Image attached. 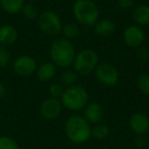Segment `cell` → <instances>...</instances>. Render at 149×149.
I'll list each match as a JSON object with an SVG mask.
<instances>
[{"mask_svg":"<svg viewBox=\"0 0 149 149\" xmlns=\"http://www.w3.org/2000/svg\"><path fill=\"white\" fill-rule=\"evenodd\" d=\"M76 54V48L72 41L63 37L56 38L50 44V61L53 62L57 68H68L70 65H72Z\"/></svg>","mask_w":149,"mask_h":149,"instance_id":"obj_1","label":"cell"},{"mask_svg":"<svg viewBox=\"0 0 149 149\" xmlns=\"http://www.w3.org/2000/svg\"><path fill=\"white\" fill-rule=\"evenodd\" d=\"M91 128L84 116L74 114L64 123V134L72 144H84L91 139Z\"/></svg>","mask_w":149,"mask_h":149,"instance_id":"obj_2","label":"cell"},{"mask_svg":"<svg viewBox=\"0 0 149 149\" xmlns=\"http://www.w3.org/2000/svg\"><path fill=\"white\" fill-rule=\"evenodd\" d=\"M60 101L66 109L70 111H80L84 109L89 102V94L85 87L76 84L64 89Z\"/></svg>","mask_w":149,"mask_h":149,"instance_id":"obj_3","label":"cell"},{"mask_svg":"<svg viewBox=\"0 0 149 149\" xmlns=\"http://www.w3.org/2000/svg\"><path fill=\"white\" fill-rule=\"evenodd\" d=\"M72 15L80 25L93 27L99 19V8L93 0H77L72 5Z\"/></svg>","mask_w":149,"mask_h":149,"instance_id":"obj_4","label":"cell"},{"mask_svg":"<svg viewBox=\"0 0 149 149\" xmlns=\"http://www.w3.org/2000/svg\"><path fill=\"white\" fill-rule=\"evenodd\" d=\"M99 64V57L96 51L92 49H83L74 56L72 68L79 76H88L94 72Z\"/></svg>","mask_w":149,"mask_h":149,"instance_id":"obj_5","label":"cell"},{"mask_svg":"<svg viewBox=\"0 0 149 149\" xmlns=\"http://www.w3.org/2000/svg\"><path fill=\"white\" fill-rule=\"evenodd\" d=\"M40 31L47 36H57L61 33L62 22L59 15L51 10H45L37 19Z\"/></svg>","mask_w":149,"mask_h":149,"instance_id":"obj_6","label":"cell"},{"mask_svg":"<svg viewBox=\"0 0 149 149\" xmlns=\"http://www.w3.org/2000/svg\"><path fill=\"white\" fill-rule=\"evenodd\" d=\"M94 76L98 83L105 87H113L118 83L120 74L118 68L108 62H102L94 70Z\"/></svg>","mask_w":149,"mask_h":149,"instance_id":"obj_7","label":"cell"},{"mask_svg":"<svg viewBox=\"0 0 149 149\" xmlns=\"http://www.w3.org/2000/svg\"><path fill=\"white\" fill-rule=\"evenodd\" d=\"M15 72L21 77L32 76L37 70V62L30 55H19L15 59L13 64Z\"/></svg>","mask_w":149,"mask_h":149,"instance_id":"obj_8","label":"cell"},{"mask_svg":"<svg viewBox=\"0 0 149 149\" xmlns=\"http://www.w3.org/2000/svg\"><path fill=\"white\" fill-rule=\"evenodd\" d=\"M123 39L128 47L138 48L144 43L145 33L142 27L137 25H131L125 29L124 34H123Z\"/></svg>","mask_w":149,"mask_h":149,"instance_id":"obj_9","label":"cell"},{"mask_svg":"<svg viewBox=\"0 0 149 149\" xmlns=\"http://www.w3.org/2000/svg\"><path fill=\"white\" fill-rule=\"evenodd\" d=\"M62 108L63 106H62L60 99L49 97L42 101L41 105H40V114L45 120H53L60 116Z\"/></svg>","mask_w":149,"mask_h":149,"instance_id":"obj_10","label":"cell"},{"mask_svg":"<svg viewBox=\"0 0 149 149\" xmlns=\"http://www.w3.org/2000/svg\"><path fill=\"white\" fill-rule=\"evenodd\" d=\"M129 127L136 136H144L149 132V116L143 112H135L129 120Z\"/></svg>","mask_w":149,"mask_h":149,"instance_id":"obj_11","label":"cell"},{"mask_svg":"<svg viewBox=\"0 0 149 149\" xmlns=\"http://www.w3.org/2000/svg\"><path fill=\"white\" fill-rule=\"evenodd\" d=\"M84 118L91 126L99 124L102 122L104 116V111L102 105L97 101L88 102L84 108Z\"/></svg>","mask_w":149,"mask_h":149,"instance_id":"obj_12","label":"cell"},{"mask_svg":"<svg viewBox=\"0 0 149 149\" xmlns=\"http://www.w3.org/2000/svg\"><path fill=\"white\" fill-rule=\"evenodd\" d=\"M56 72H57V66L52 61H45L37 66L36 74L39 81L47 83L55 78Z\"/></svg>","mask_w":149,"mask_h":149,"instance_id":"obj_13","label":"cell"},{"mask_svg":"<svg viewBox=\"0 0 149 149\" xmlns=\"http://www.w3.org/2000/svg\"><path fill=\"white\" fill-rule=\"evenodd\" d=\"M94 32L100 37H109L116 32V24L108 19H98L93 26Z\"/></svg>","mask_w":149,"mask_h":149,"instance_id":"obj_14","label":"cell"},{"mask_svg":"<svg viewBox=\"0 0 149 149\" xmlns=\"http://www.w3.org/2000/svg\"><path fill=\"white\" fill-rule=\"evenodd\" d=\"M17 39V31L13 26L3 25L0 27V44L9 46L15 43Z\"/></svg>","mask_w":149,"mask_h":149,"instance_id":"obj_15","label":"cell"},{"mask_svg":"<svg viewBox=\"0 0 149 149\" xmlns=\"http://www.w3.org/2000/svg\"><path fill=\"white\" fill-rule=\"evenodd\" d=\"M132 17L137 26H140V27L149 26V5L141 4L135 7L132 13Z\"/></svg>","mask_w":149,"mask_h":149,"instance_id":"obj_16","label":"cell"},{"mask_svg":"<svg viewBox=\"0 0 149 149\" xmlns=\"http://www.w3.org/2000/svg\"><path fill=\"white\" fill-rule=\"evenodd\" d=\"M25 5V0H0V6L10 15L19 13Z\"/></svg>","mask_w":149,"mask_h":149,"instance_id":"obj_17","label":"cell"},{"mask_svg":"<svg viewBox=\"0 0 149 149\" xmlns=\"http://www.w3.org/2000/svg\"><path fill=\"white\" fill-rule=\"evenodd\" d=\"M109 128L108 126H106L105 124H102V123H99V124L93 125L91 128V138L95 139V140L101 141L106 139L108 136H109Z\"/></svg>","mask_w":149,"mask_h":149,"instance_id":"obj_18","label":"cell"},{"mask_svg":"<svg viewBox=\"0 0 149 149\" xmlns=\"http://www.w3.org/2000/svg\"><path fill=\"white\" fill-rule=\"evenodd\" d=\"M79 78V74L74 72V70H70V68H65V70L62 72L60 74V84L65 87H70V86L76 85L77 84V80Z\"/></svg>","mask_w":149,"mask_h":149,"instance_id":"obj_19","label":"cell"},{"mask_svg":"<svg viewBox=\"0 0 149 149\" xmlns=\"http://www.w3.org/2000/svg\"><path fill=\"white\" fill-rule=\"evenodd\" d=\"M61 33L63 35V38L70 41V40L77 38L80 35V28L77 24L68 23L65 25H62Z\"/></svg>","mask_w":149,"mask_h":149,"instance_id":"obj_20","label":"cell"},{"mask_svg":"<svg viewBox=\"0 0 149 149\" xmlns=\"http://www.w3.org/2000/svg\"><path fill=\"white\" fill-rule=\"evenodd\" d=\"M21 13H22V15H24V17H26V19H31V21L37 19L40 15L37 6L32 2L27 3V4L25 3V5H24Z\"/></svg>","mask_w":149,"mask_h":149,"instance_id":"obj_21","label":"cell"},{"mask_svg":"<svg viewBox=\"0 0 149 149\" xmlns=\"http://www.w3.org/2000/svg\"><path fill=\"white\" fill-rule=\"evenodd\" d=\"M137 88L142 94L149 96V74H140L137 79Z\"/></svg>","mask_w":149,"mask_h":149,"instance_id":"obj_22","label":"cell"},{"mask_svg":"<svg viewBox=\"0 0 149 149\" xmlns=\"http://www.w3.org/2000/svg\"><path fill=\"white\" fill-rule=\"evenodd\" d=\"M0 149H21L17 142L8 136L0 137Z\"/></svg>","mask_w":149,"mask_h":149,"instance_id":"obj_23","label":"cell"},{"mask_svg":"<svg viewBox=\"0 0 149 149\" xmlns=\"http://www.w3.org/2000/svg\"><path fill=\"white\" fill-rule=\"evenodd\" d=\"M65 88L61 85L60 83H54L49 87V95L52 98H56V99H60L64 92Z\"/></svg>","mask_w":149,"mask_h":149,"instance_id":"obj_24","label":"cell"},{"mask_svg":"<svg viewBox=\"0 0 149 149\" xmlns=\"http://www.w3.org/2000/svg\"><path fill=\"white\" fill-rule=\"evenodd\" d=\"M10 61V52L6 46H0V68H5Z\"/></svg>","mask_w":149,"mask_h":149,"instance_id":"obj_25","label":"cell"},{"mask_svg":"<svg viewBox=\"0 0 149 149\" xmlns=\"http://www.w3.org/2000/svg\"><path fill=\"white\" fill-rule=\"evenodd\" d=\"M116 3L122 10H130L134 6V0H116Z\"/></svg>","mask_w":149,"mask_h":149,"instance_id":"obj_26","label":"cell"},{"mask_svg":"<svg viewBox=\"0 0 149 149\" xmlns=\"http://www.w3.org/2000/svg\"><path fill=\"white\" fill-rule=\"evenodd\" d=\"M137 56L139 59L146 60L149 58V49L145 46H140L137 49Z\"/></svg>","mask_w":149,"mask_h":149,"instance_id":"obj_27","label":"cell"},{"mask_svg":"<svg viewBox=\"0 0 149 149\" xmlns=\"http://www.w3.org/2000/svg\"><path fill=\"white\" fill-rule=\"evenodd\" d=\"M134 145L138 149H144L146 147V139L144 136H136L134 140Z\"/></svg>","mask_w":149,"mask_h":149,"instance_id":"obj_28","label":"cell"},{"mask_svg":"<svg viewBox=\"0 0 149 149\" xmlns=\"http://www.w3.org/2000/svg\"><path fill=\"white\" fill-rule=\"evenodd\" d=\"M5 94H6V88H5V86L0 82V99L4 97Z\"/></svg>","mask_w":149,"mask_h":149,"instance_id":"obj_29","label":"cell"},{"mask_svg":"<svg viewBox=\"0 0 149 149\" xmlns=\"http://www.w3.org/2000/svg\"><path fill=\"white\" fill-rule=\"evenodd\" d=\"M28 1H30V2L34 3V2H37V1H40V0H28Z\"/></svg>","mask_w":149,"mask_h":149,"instance_id":"obj_30","label":"cell"},{"mask_svg":"<svg viewBox=\"0 0 149 149\" xmlns=\"http://www.w3.org/2000/svg\"><path fill=\"white\" fill-rule=\"evenodd\" d=\"M144 149H149V145H148V146H146V147H145Z\"/></svg>","mask_w":149,"mask_h":149,"instance_id":"obj_31","label":"cell"},{"mask_svg":"<svg viewBox=\"0 0 149 149\" xmlns=\"http://www.w3.org/2000/svg\"><path fill=\"white\" fill-rule=\"evenodd\" d=\"M21 149H28V148H21Z\"/></svg>","mask_w":149,"mask_h":149,"instance_id":"obj_32","label":"cell"},{"mask_svg":"<svg viewBox=\"0 0 149 149\" xmlns=\"http://www.w3.org/2000/svg\"><path fill=\"white\" fill-rule=\"evenodd\" d=\"M63 1H66V0H63Z\"/></svg>","mask_w":149,"mask_h":149,"instance_id":"obj_33","label":"cell"}]
</instances>
